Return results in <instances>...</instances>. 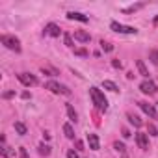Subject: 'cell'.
<instances>
[{"label":"cell","mask_w":158,"mask_h":158,"mask_svg":"<svg viewBox=\"0 0 158 158\" xmlns=\"http://www.w3.org/2000/svg\"><path fill=\"white\" fill-rule=\"evenodd\" d=\"M74 54H76V56H82V58L89 56V52H88L86 48H74Z\"/></svg>","instance_id":"cell-24"},{"label":"cell","mask_w":158,"mask_h":158,"mask_svg":"<svg viewBox=\"0 0 158 158\" xmlns=\"http://www.w3.org/2000/svg\"><path fill=\"white\" fill-rule=\"evenodd\" d=\"M139 89H141V93H145V95H154L158 89H156V84L154 82H151V80H143L141 84H139Z\"/></svg>","instance_id":"cell-6"},{"label":"cell","mask_w":158,"mask_h":158,"mask_svg":"<svg viewBox=\"0 0 158 158\" xmlns=\"http://www.w3.org/2000/svg\"><path fill=\"white\" fill-rule=\"evenodd\" d=\"M0 41H2V45H4L6 48L15 50V52H21V41H19L15 35H8V34H4V35H0Z\"/></svg>","instance_id":"cell-2"},{"label":"cell","mask_w":158,"mask_h":158,"mask_svg":"<svg viewBox=\"0 0 158 158\" xmlns=\"http://www.w3.org/2000/svg\"><path fill=\"white\" fill-rule=\"evenodd\" d=\"M63 41H65V45H67V47H73V37H71L69 34H65V35H63Z\"/></svg>","instance_id":"cell-26"},{"label":"cell","mask_w":158,"mask_h":158,"mask_svg":"<svg viewBox=\"0 0 158 158\" xmlns=\"http://www.w3.org/2000/svg\"><path fill=\"white\" fill-rule=\"evenodd\" d=\"M13 127H15V130H17V134H19V136H24V134L28 132V130H26V125H24V123H21V121H15V125H13Z\"/></svg>","instance_id":"cell-13"},{"label":"cell","mask_w":158,"mask_h":158,"mask_svg":"<svg viewBox=\"0 0 158 158\" xmlns=\"http://www.w3.org/2000/svg\"><path fill=\"white\" fill-rule=\"evenodd\" d=\"M39 154L41 156H48L50 154V147L48 145H39Z\"/></svg>","instance_id":"cell-21"},{"label":"cell","mask_w":158,"mask_h":158,"mask_svg":"<svg viewBox=\"0 0 158 158\" xmlns=\"http://www.w3.org/2000/svg\"><path fill=\"white\" fill-rule=\"evenodd\" d=\"M136 65H138V71H139V74L147 78V76H149V71H147V67H145V63H143L141 60H138V61H136Z\"/></svg>","instance_id":"cell-15"},{"label":"cell","mask_w":158,"mask_h":158,"mask_svg":"<svg viewBox=\"0 0 158 158\" xmlns=\"http://www.w3.org/2000/svg\"><path fill=\"white\" fill-rule=\"evenodd\" d=\"M17 78H19V82H21L23 86H26V88H30V86H37V78H35L34 74L19 73V74H17Z\"/></svg>","instance_id":"cell-5"},{"label":"cell","mask_w":158,"mask_h":158,"mask_svg":"<svg viewBox=\"0 0 158 158\" xmlns=\"http://www.w3.org/2000/svg\"><path fill=\"white\" fill-rule=\"evenodd\" d=\"M60 32H61V30H60V26H58V24H54V23H50V24H47V28H45V32H43V34H45V35L58 37V35H60Z\"/></svg>","instance_id":"cell-9"},{"label":"cell","mask_w":158,"mask_h":158,"mask_svg":"<svg viewBox=\"0 0 158 158\" xmlns=\"http://www.w3.org/2000/svg\"><path fill=\"white\" fill-rule=\"evenodd\" d=\"M114 149H115L117 152H121V154H125V151H127V147H125L123 143H119V141H115V143H114Z\"/></svg>","instance_id":"cell-23"},{"label":"cell","mask_w":158,"mask_h":158,"mask_svg":"<svg viewBox=\"0 0 158 158\" xmlns=\"http://www.w3.org/2000/svg\"><path fill=\"white\" fill-rule=\"evenodd\" d=\"M123 138H130V132L127 128H123Z\"/></svg>","instance_id":"cell-32"},{"label":"cell","mask_w":158,"mask_h":158,"mask_svg":"<svg viewBox=\"0 0 158 158\" xmlns=\"http://www.w3.org/2000/svg\"><path fill=\"white\" fill-rule=\"evenodd\" d=\"M45 88L48 89V91H52V93H56V95H71V89L67 88V86H63V84H58V82H47L45 84Z\"/></svg>","instance_id":"cell-3"},{"label":"cell","mask_w":158,"mask_h":158,"mask_svg":"<svg viewBox=\"0 0 158 158\" xmlns=\"http://www.w3.org/2000/svg\"><path fill=\"white\" fill-rule=\"evenodd\" d=\"M13 95H15V91H6V93H4L2 97H4V99H11Z\"/></svg>","instance_id":"cell-30"},{"label":"cell","mask_w":158,"mask_h":158,"mask_svg":"<svg viewBox=\"0 0 158 158\" xmlns=\"http://www.w3.org/2000/svg\"><path fill=\"white\" fill-rule=\"evenodd\" d=\"M149 60H151V63L158 65V50H151L149 52Z\"/></svg>","instance_id":"cell-19"},{"label":"cell","mask_w":158,"mask_h":158,"mask_svg":"<svg viewBox=\"0 0 158 158\" xmlns=\"http://www.w3.org/2000/svg\"><path fill=\"white\" fill-rule=\"evenodd\" d=\"M156 104H158V102H156Z\"/></svg>","instance_id":"cell-35"},{"label":"cell","mask_w":158,"mask_h":158,"mask_svg":"<svg viewBox=\"0 0 158 158\" xmlns=\"http://www.w3.org/2000/svg\"><path fill=\"white\" fill-rule=\"evenodd\" d=\"M73 35H74L76 41H80V43H89V41H91V35H89L88 32H84V30H76Z\"/></svg>","instance_id":"cell-8"},{"label":"cell","mask_w":158,"mask_h":158,"mask_svg":"<svg viewBox=\"0 0 158 158\" xmlns=\"http://www.w3.org/2000/svg\"><path fill=\"white\" fill-rule=\"evenodd\" d=\"M154 23H156V24H158V17H154Z\"/></svg>","instance_id":"cell-34"},{"label":"cell","mask_w":158,"mask_h":158,"mask_svg":"<svg viewBox=\"0 0 158 158\" xmlns=\"http://www.w3.org/2000/svg\"><path fill=\"white\" fill-rule=\"evenodd\" d=\"M112 65H114L115 69H121V67H123V63H121L119 60H112Z\"/></svg>","instance_id":"cell-29"},{"label":"cell","mask_w":158,"mask_h":158,"mask_svg":"<svg viewBox=\"0 0 158 158\" xmlns=\"http://www.w3.org/2000/svg\"><path fill=\"white\" fill-rule=\"evenodd\" d=\"M89 95H91L93 104H95L99 110H102V112H106V110H108V101H106L104 93H102L99 88H89Z\"/></svg>","instance_id":"cell-1"},{"label":"cell","mask_w":158,"mask_h":158,"mask_svg":"<svg viewBox=\"0 0 158 158\" xmlns=\"http://www.w3.org/2000/svg\"><path fill=\"white\" fill-rule=\"evenodd\" d=\"M101 47H102L104 52H112V50H114V45L108 43V41H101Z\"/></svg>","instance_id":"cell-20"},{"label":"cell","mask_w":158,"mask_h":158,"mask_svg":"<svg viewBox=\"0 0 158 158\" xmlns=\"http://www.w3.org/2000/svg\"><path fill=\"white\" fill-rule=\"evenodd\" d=\"M138 106H139V108H141L149 117H151V119H156V110H154L151 104H147V102H138Z\"/></svg>","instance_id":"cell-10"},{"label":"cell","mask_w":158,"mask_h":158,"mask_svg":"<svg viewBox=\"0 0 158 158\" xmlns=\"http://www.w3.org/2000/svg\"><path fill=\"white\" fill-rule=\"evenodd\" d=\"M67 19H69V21H80V23H88V21H89L86 15L78 13V11H69V13H67Z\"/></svg>","instance_id":"cell-11"},{"label":"cell","mask_w":158,"mask_h":158,"mask_svg":"<svg viewBox=\"0 0 158 158\" xmlns=\"http://www.w3.org/2000/svg\"><path fill=\"white\" fill-rule=\"evenodd\" d=\"M127 117H128V121H130V123H132L134 127H141V125H143V123H141V119H139L138 115H134V114H130V112L127 114Z\"/></svg>","instance_id":"cell-17"},{"label":"cell","mask_w":158,"mask_h":158,"mask_svg":"<svg viewBox=\"0 0 158 158\" xmlns=\"http://www.w3.org/2000/svg\"><path fill=\"white\" fill-rule=\"evenodd\" d=\"M136 143L139 145V149L147 151V149H149V138H147V134H145V132H138V134H136Z\"/></svg>","instance_id":"cell-7"},{"label":"cell","mask_w":158,"mask_h":158,"mask_svg":"<svg viewBox=\"0 0 158 158\" xmlns=\"http://www.w3.org/2000/svg\"><path fill=\"white\" fill-rule=\"evenodd\" d=\"M147 130H149V132H147L149 136H158V128H156L154 125H151V123H149V125H147Z\"/></svg>","instance_id":"cell-22"},{"label":"cell","mask_w":158,"mask_h":158,"mask_svg":"<svg viewBox=\"0 0 158 158\" xmlns=\"http://www.w3.org/2000/svg\"><path fill=\"white\" fill-rule=\"evenodd\" d=\"M139 8H143V4H136V6H132V8H127V10H123V13H132V11L139 10Z\"/></svg>","instance_id":"cell-25"},{"label":"cell","mask_w":158,"mask_h":158,"mask_svg":"<svg viewBox=\"0 0 158 158\" xmlns=\"http://www.w3.org/2000/svg\"><path fill=\"white\" fill-rule=\"evenodd\" d=\"M67 115H69V121H73V123L78 121V115H76V112H74V108L71 104H67Z\"/></svg>","instance_id":"cell-16"},{"label":"cell","mask_w":158,"mask_h":158,"mask_svg":"<svg viewBox=\"0 0 158 158\" xmlns=\"http://www.w3.org/2000/svg\"><path fill=\"white\" fill-rule=\"evenodd\" d=\"M76 151H84V141L76 139Z\"/></svg>","instance_id":"cell-28"},{"label":"cell","mask_w":158,"mask_h":158,"mask_svg":"<svg viewBox=\"0 0 158 158\" xmlns=\"http://www.w3.org/2000/svg\"><path fill=\"white\" fill-rule=\"evenodd\" d=\"M63 134H65V138L74 139V130H73V127H71L69 123H65V125H63Z\"/></svg>","instance_id":"cell-14"},{"label":"cell","mask_w":158,"mask_h":158,"mask_svg":"<svg viewBox=\"0 0 158 158\" xmlns=\"http://www.w3.org/2000/svg\"><path fill=\"white\" fill-rule=\"evenodd\" d=\"M110 28L114 32H117V34H134V35L138 34V30L134 26H127V24H121V23H115V21L110 24Z\"/></svg>","instance_id":"cell-4"},{"label":"cell","mask_w":158,"mask_h":158,"mask_svg":"<svg viewBox=\"0 0 158 158\" xmlns=\"http://www.w3.org/2000/svg\"><path fill=\"white\" fill-rule=\"evenodd\" d=\"M67 158H78V154H76L74 151H69V152H67Z\"/></svg>","instance_id":"cell-31"},{"label":"cell","mask_w":158,"mask_h":158,"mask_svg":"<svg viewBox=\"0 0 158 158\" xmlns=\"http://www.w3.org/2000/svg\"><path fill=\"white\" fill-rule=\"evenodd\" d=\"M19 154H21V158H30V156H28V152H26V149H24V147H21V149H19Z\"/></svg>","instance_id":"cell-27"},{"label":"cell","mask_w":158,"mask_h":158,"mask_svg":"<svg viewBox=\"0 0 158 158\" xmlns=\"http://www.w3.org/2000/svg\"><path fill=\"white\" fill-rule=\"evenodd\" d=\"M102 86H104V89H108V91H114V93H115V91H119V88H117L112 80H104V82H102Z\"/></svg>","instance_id":"cell-18"},{"label":"cell","mask_w":158,"mask_h":158,"mask_svg":"<svg viewBox=\"0 0 158 158\" xmlns=\"http://www.w3.org/2000/svg\"><path fill=\"white\" fill-rule=\"evenodd\" d=\"M30 97H32V95H30L28 91H24V93H23V99H30Z\"/></svg>","instance_id":"cell-33"},{"label":"cell","mask_w":158,"mask_h":158,"mask_svg":"<svg viewBox=\"0 0 158 158\" xmlns=\"http://www.w3.org/2000/svg\"><path fill=\"white\" fill-rule=\"evenodd\" d=\"M88 141H89V149L93 151H99L101 145H99V136L97 134H88Z\"/></svg>","instance_id":"cell-12"}]
</instances>
